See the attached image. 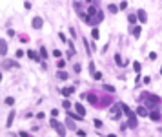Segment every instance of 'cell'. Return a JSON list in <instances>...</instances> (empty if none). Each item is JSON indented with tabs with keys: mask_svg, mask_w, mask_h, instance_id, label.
Masks as SVG:
<instances>
[{
	"mask_svg": "<svg viewBox=\"0 0 162 137\" xmlns=\"http://www.w3.org/2000/svg\"><path fill=\"white\" fill-rule=\"evenodd\" d=\"M138 101L142 102V106H146L149 112L151 110H158V104H160V97H157L155 93H142L138 97Z\"/></svg>",
	"mask_w": 162,
	"mask_h": 137,
	"instance_id": "1",
	"label": "cell"
},
{
	"mask_svg": "<svg viewBox=\"0 0 162 137\" xmlns=\"http://www.w3.org/2000/svg\"><path fill=\"white\" fill-rule=\"evenodd\" d=\"M109 117L113 121H120V117H122V106H120V102L113 104L111 110H109Z\"/></svg>",
	"mask_w": 162,
	"mask_h": 137,
	"instance_id": "2",
	"label": "cell"
},
{
	"mask_svg": "<svg viewBox=\"0 0 162 137\" xmlns=\"http://www.w3.org/2000/svg\"><path fill=\"white\" fill-rule=\"evenodd\" d=\"M49 124H51V128L56 130V133H58L60 137H66V126H64L62 123H58L56 117H51V123H49Z\"/></svg>",
	"mask_w": 162,
	"mask_h": 137,
	"instance_id": "3",
	"label": "cell"
},
{
	"mask_svg": "<svg viewBox=\"0 0 162 137\" xmlns=\"http://www.w3.org/2000/svg\"><path fill=\"white\" fill-rule=\"evenodd\" d=\"M126 117H128V128H137L138 126V121H137V113L131 110L129 113H126Z\"/></svg>",
	"mask_w": 162,
	"mask_h": 137,
	"instance_id": "4",
	"label": "cell"
},
{
	"mask_svg": "<svg viewBox=\"0 0 162 137\" xmlns=\"http://www.w3.org/2000/svg\"><path fill=\"white\" fill-rule=\"evenodd\" d=\"M137 20H138L140 24H146V22H148V13H146L144 9H138V11H137Z\"/></svg>",
	"mask_w": 162,
	"mask_h": 137,
	"instance_id": "5",
	"label": "cell"
},
{
	"mask_svg": "<svg viewBox=\"0 0 162 137\" xmlns=\"http://www.w3.org/2000/svg\"><path fill=\"white\" fill-rule=\"evenodd\" d=\"M148 117H149L153 123H158V121L162 119V115H160V112H158V110H151V112L148 113Z\"/></svg>",
	"mask_w": 162,
	"mask_h": 137,
	"instance_id": "6",
	"label": "cell"
},
{
	"mask_svg": "<svg viewBox=\"0 0 162 137\" xmlns=\"http://www.w3.org/2000/svg\"><path fill=\"white\" fill-rule=\"evenodd\" d=\"M135 113H137L138 117H148V113H149V112H148V108H146V106H142V104H140V106L135 110Z\"/></svg>",
	"mask_w": 162,
	"mask_h": 137,
	"instance_id": "7",
	"label": "cell"
},
{
	"mask_svg": "<svg viewBox=\"0 0 162 137\" xmlns=\"http://www.w3.org/2000/svg\"><path fill=\"white\" fill-rule=\"evenodd\" d=\"M31 26H33L35 29H40V28L44 26V20H42L40 16H35V18H33V22H31Z\"/></svg>",
	"mask_w": 162,
	"mask_h": 137,
	"instance_id": "8",
	"label": "cell"
},
{
	"mask_svg": "<svg viewBox=\"0 0 162 137\" xmlns=\"http://www.w3.org/2000/svg\"><path fill=\"white\" fill-rule=\"evenodd\" d=\"M100 22H102V13L98 11V13L91 18V24H89V26H97V24H100Z\"/></svg>",
	"mask_w": 162,
	"mask_h": 137,
	"instance_id": "9",
	"label": "cell"
},
{
	"mask_svg": "<svg viewBox=\"0 0 162 137\" xmlns=\"http://www.w3.org/2000/svg\"><path fill=\"white\" fill-rule=\"evenodd\" d=\"M6 53H7V42L4 40V38H0V55L4 57Z\"/></svg>",
	"mask_w": 162,
	"mask_h": 137,
	"instance_id": "10",
	"label": "cell"
},
{
	"mask_svg": "<svg viewBox=\"0 0 162 137\" xmlns=\"http://www.w3.org/2000/svg\"><path fill=\"white\" fill-rule=\"evenodd\" d=\"M60 93H62L64 97H69L71 93H75V86H68V88H62V91H60Z\"/></svg>",
	"mask_w": 162,
	"mask_h": 137,
	"instance_id": "11",
	"label": "cell"
},
{
	"mask_svg": "<svg viewBox=\"0 0 162 137\" xmlns=\"http://www.w3.org/2000/svg\"><path fill=\"white\" fill-rule=\"evenodd\" d=\"M131 33H133L135 38H138L140 35H142V28H140V26H133V28H131Z\"/></svg>",
	"mask_w": 162,
	"mask_h": 137,
	"instance_id": "12",
	"label": "cell"
},
{
	"mask_svg": "<svg viewBox=\"0 0 162 137\" xmlns=\"http://www.w3.org/2000/svg\"><path fill=\"white\" fill-rule=\"evenodd\" d=\"M73 108L77 110V113H78L80 117H84V115H86V110H84V106H82V104H80V102H78V104H75Z\"/></svg>",
	"mask_w": 162,
	"mask_h": 137,
	"instance_id": "13",
	"label": "cell"
},
{
	"mask_svg": "<svg viewBox=\"0 0 162 137\" xmlns=\"http://www.w3.org/2000/svg\"><path fill=\"white\" fill-rule=\"evenodd\" d=\"M56 79H58V81H68V79H69V75H68L66 71L60 70V71H56Z\"/></svg>",
	"mask_w": 162,
	"mask_h": 137,
	"instance_id": "14",
	"label": "cell"
},
{
	"mask_svg": "<svg viewBox=\"0 0 162 137\" xmlns=\"http://www.w3.org/2000/svg\"><path fill=\"white\" fill-rule=\"evenodd\" d=\"M15 115H16V112H15V110H11V112H9V115H7V123H6V124H7V128L13 124V121H15Z\"/></svg>",
	"mask_w": 162,
	"mask_h": 137,
	"instance_id": "15",
	"label": "cell"
},
{
	"mask_svg": "<svg viewBox=\"0 0 162 137\" xmlns=\"http://www.w3.org/2000/svg\"><path fill=\"white\" fill-rule=\"evenodd\" d=\"M97 13H98V9H97V6H89V7H88V15H89L91 18H93V16H95Z\"/></svg>",
	"mask_w": 162,
	"mask_h": 137,
	"instance_id": "16",
	"label": "cell"
},
{
	"mask_svg": "<svg viewBox=\"0 0 162 137\" xmlns=\"http://www.w3.org/2000/svg\"><path fill=\"white\" fill-rule=\"evenodd\" d=\"M115 62H117V66H118V68H124V61H122V57H120L118 53L115 55Z\"/></svg>",
	"mask_w": 162,
	"mask_h": 137,
	"instance_id": "17",
	"label": "cell"
},
{
	"mask_svg": "<svg viewBox=\"0 0 162 137\" xmlns=\"http://www.w3.org/2000/svg\"><path fill=\"white\" fill-rule=\"evenodd\" d=\"M140 70H142V64H140L138 61H135V62H133V71L138 75V73H140Z\"/></svg>",
	"mask_w": 162,
	"mask_h": 137,
	"instance_id": "18",
	"label": "cell"
},
{
	"mask_svg": "<svg viewBox=\"0 0 162 137\" xmlns=\"http://www.w3.org/2000/svg\"><path fill=\"white\" fill-rule=\"evenodd\" d=\"M108 11H109L111 15H117V13H118V6H115V4H109V6H108Z\"/></svg>",
	"mask_w": 162,
	"mask_h": 137,
	"instance_id": "19",
	"label": "cell"
},
{
	"mask_svg": "<svg viewBox=\"0 0 162 137\" xmlns=\"http://www.w3.org/2000/svg\"><path fill=\"white\" fill-rule=\"evenodd\" d=\"M88 101H89L91 104H97V102H98V97H97L95 93H89V95H88Z\"/></svg>",
	"mask_w": 162,
	"mask_h": 137,
	"instance_id": "20",
	"label": "cell"
},
{
	"mask_svg": "<svg viewBox=\"0 0 162 137\" xmlns=\"http://www.w3.org/2000/svg\"><path fill=\"white\" fill-rule=\"evenodd\" d=\"M68 115H69V117H71V119H75V121H82V119H84V117H80V115H78V113H73V112H71V110H69V112H68Z\"/></svg>",
	"mask_w": 162,
	"mask_h": 137,
	"instance_id": "21",
	"label": "cell"
},
{
	"mask_svg": "<svg viewBox=\"0 0 162 137\" xmlns=\"http://www.w3.org/2000/svg\"><path fill=\"white\" fill-rule=\"evenodd\" d=\"M128 22L131 24V26H135L138 20H137V15H128Z\"/></svg>",
	"mask_w": 162,
	"mask_h": 137,
	"instance_id": "22",
	"label": "cell"
},
{
	"mask_svg": "<svg viewBox=\"0 0 162 137\" xmlns=\"http://www.w3.org/2000/svg\"><path fill=\"white\" fill-rule=\"evenodd\" d=\"M91 37L95 38V40H98V37H100V31H98V28H93V31H91Z\"/></svg>",
	"mask_w": 162,
	"mask_h": 137,
	"instance_id": "23",
	"label": "cell"
},
{
	"mask_svg": "<svg viewBox=\"0 0 162 137\" xmlns=\"http://www.w3.org/2000/svg\"><path fill=\"white\" fill-rule=\"evenodd\" d=\"M62 108H66V112H69V110H71V108H73V104H71V102H69V101H68V99H66V101H64V102H62Z\"/></svg>",
	"mask_w": 162,
	"mask_h": 137,
	"instance_id": "24",
	"label": "cell"
},
{
	"mask_svg": "<svg viewBox=\"0 0 162 137\" xmlns=\"http://www.w3.org/2000/svg\"><path fill=\"white\" fill-rule=\"evenodd\" d=\"M104 90L106 91H109V93H115L117 90H115V86H111V84H104Z\"/></svg>",
	"mask_w": 162,
	"mask_h": 137,
	"instance_id": "25",
	"label": "cell"
},
{
	"mask_svg": "<svg viewBox=\"0 0 162 137\" xmlns=\"http://www.w3.org/2000/svg\"><path fill=\"white\" fill-rule=\"evenodd\" d=\"M27 55H29V57L33 58V61H36V62H38V55H36V53H35L33 49H29V51H27Z\"/></svg>",
	"mask_w": 162,
	"mask_h": 137,
	"instance_id": "26",
	"label": "cell"
},
{
	"mask_svg": "<svg viewBox=\"0 0 162 137\" xmlns=\"http://www.w3.org/2000/svg\"><path fill=\"white\" fill-rule=\"evenodd\" d=\"M126 7H128V2L124 0V2H120V6H118V11H126Z\"/></svg>",
	"mask_w": 162,
	"mask_h": 137,
	"instance_id": "27",
	"label": "cell"
},
{
	"mask_svg": "<svg viewBox=\"0 0 162 137\" xmlns=\"http://www.w3.org/2000/svg\"><path fill=\"white\" fill-rule=\"evenodd\" d=\"M6 104L7 106H13L15 104V99H13V97H6Z\"/></svg>",
	"mask_w": 162,
	"mask_h": 137,
	"instance_id": "28",
	"label": "cell"
},
{
	"mask_svg": "<svg viewBox=\"0 0 162 137\" xmlns=\"http://www.w3.org/2000/svg\"><path fill=\"white\" fill-rule=\"evenodd\" d=\"M93 124H95V128H102V124H104V123L100 121V119H95V121H93Z\"/></svg>",
	"mask_w": 162,
	"mask_h": 137,
	"instance_id": "29",
	"label": "cell"
},
{
	"mask_svg": "<svg viewBox=\"0 0 162 137\" xmlns=\"http://www.w3.org/2000/svg\"><path fill=\"white\" fill-rule=\"evenodd\" d=\"M93 79H95V81H100V79H102V73H100V71H95V73H93Z\"/></svg>",
	"mask_w": 162,
	"mask_h": 137,
	"instance_id": "30",
	"label": "cell"
},
{
	"mask_svg": "<svg viewBox=\"0 0 162 137\" xmlns=\"http://www.w3.org/2000/svg\"><path fill=\"white\" fill-rule=\"evenodd\" d=\"M40 57H42V58H47V51H46V48H40Z\"/></svg>",
	"mask_w": 162,
	"mask_h": 137,
	"instance_id": "31",
	"label": "cell"
},
{
	"mask_svg": "<svg viewBox=\"0 0 162 137\" xmlns=\"http://www.w3.org/2000/svg\"><path fill=\"white\" fill-rule=\"evenodd\" d=\"M77 135L78 137H86L88 133H86V130H77Z\"/></svg>",
	"mask_w": 162,
	"mask_h": 137,
	"instance_id": "32",
	"label": "cell"
},
{
	"mask_svg": "<svg viewBox=\"0 0 162 137\" xmlns=\"http://www.w3.org/2000/svg\"><path fill=\"white\" fill-rule=\"evenodd\" d=\"M56 66H58L60 70H64V68H66V61H58V64H56Z\"/></svg>",
	"mask_w": 162,
	"mask_h": 137,
	"instance_id": "33",
	"label": "cell"
},
{
	"mask_svg": "<svg viewBox=\"0 0 162 137\" xmlns=\"http://www.w3.org/2000/svg\"><path fill=\"white\" fill-rule=\"evenodd\" d=\"M58 38H60L62 42H68V38H66V35H64V33H58Z\"/></svg>",
	"mask_w": 162,
	"mask_h": 137,
	"instance_id": "34",
	"label": "cell"
},
{
	"mask_svg": "<svg viewBox=\"0 0 162 137\" xmlns=\"http://www.w3.org/2000/svg\"><path fill=\"white\" fill-rule=\"evenodd\" d=\"M18 137H29V133H27V132H24V130H22V132H18Z\"/></svg>",
	"mask_w": 162,
	"mask_h": 137,
	"instance_id": "35",
	"label": "cell"
},
{
	"mask_svg": "<svg viewBox=\"0 0 162 137\" xmlns=\"http://www.w3.org/2000/svg\"><path fill=\"white\" fill-rule=\"evenodd\" d=\"M89 71H91V75L95 73V62H89Z\"/></svg>",
	"mask_w": 162,
	"mask_h": 137,
	"instance_id": "36",
	"label": "cell"
},
{
	"mask_svg": "<svg viewBox=\"0 0 162 137\" xmlns=\"http://www.w3.org/2000/svg\"><path fill=\"white\" fill-rule=\"evenodd\" d=\"M142 82H144V84H149V82H151V77H144Z\"/></svg>",
	"mask_w": 162,
	"mask_h": 137,
	"instance_id": "37",
	"label": "cell"
},
{
	"mask_svg": "<svg viewBox=\"0 0 162 137\" xmlns=\"http://www.w3.org/2000/svg\"><path fill=\"white\" fill-rule=\"evenodd\" d=\"M20 57H24V51H22V49H18V51H16V58H20Z\"/></svg>",
	"mask_w": 162,
	"mask_h": 137,
	"instance_id": "38",
	"label": "cell"
},
{
	"mask_svg": "<svg viewBox=\"0 0 162 137\" xmlns=\"http://www.w3.org/2000/svg\"><path fill=\"white\" fill-rule=\"evenodd\" d=\"M60 55H62V53H60L58 49H53V57H60Z\"/></svg>",
	"mask_w": 162,
	"mask_h": 137,
	"instance_id": "39",
	"label": "cell"
},
{
	"mask_svg": "<svg viewBox=\"0 0 162 137\" xmlns=\"http://www.w3.org/2000/svg\"><path fill=\"white\" fill-rule=\"evenodd\" d=\"M77 73H80V70H82V68H80V64H75V68H73Z\"/></svg>",
	"mask_w": 162,
	"mask_h": 137,
	"instance_id": "40",
	"label": "cell"
},
{
	"mask_svg": "<svg viewBox=\"0 0 162 137\" xmlns=\"http://www.w3.org/2000/svg\"><path fill=\"white\" fill-rule=\"evenodd\" d=\"M126 128H128V124H126V123H122V124H120V130H122V132H126Z\"/></svg>",
	"mask_w": 162,
	"mask_h": 137,
	"instance_id": "41",
	"label": "cell"
},
{
	"mask_svg": "<svg viewBox=\"0 0 162 137\" xmlns=\"http://www.w3.org/2000/svg\"><path fill=\"white\" fill-rule=\"evenodd\" d=\"M149 58H151V61H155V58H157V53L153 51V53H149Z\"/></svg>",
	"mask_w": 162,
	"mask_h": 137,
	"instance_id": "42",
	"label": "cell"
},
{
	"mask_svg": "<svg viewBox=\"0 0 162 137\" xmlns=\"http://www.w3.org/2000/svg\"><path fill=\"white\" fill-rule=\"evenodd\" d=\"M58 115V110H51V117H56Z\"/></svg>",
	"mask_w": 162,
	"mask_h": 137,
	"instance_id": "43",
	"label": "cell"
},
{
	"mask_svg": "<svg viewBox=\"0 0 162 137\" xmlns=\"http://www.w3.org/2000/svg\"><path fill=\"white\" fill-rule=\"evenodd\" d=\"M66 123H68V126H69V128H75V123H73V121H66Z\"/></svg>",
	"mask_w": 162,
	"mask_h": 137,
	"instance_id": "44",
	"label": "cell"
},
{
	"mask_svg": "<svg viewBox=\"0 0 162 137\" xmlns=\"http://www.w3.org/2000/svg\"><path fill=\"white\" fill-rule=\"evenodd\" d=\"M108 137H117V135H115V133H111V135H108Z\"/></svg>",
	"mask_w": 162,
	"mask_h": 137,
	"instance_id": "45",
	"label": "cell"
},
{
	"mask_svg": "<svg viewBox=\"0 0 162 137\" xmlns=\"http://www.w3.org/2000/svg\"><path fill=\"white\" fill-rule=\"evenodd\" d=\"M0 82H2V75H0Z\"/></svg>",
	"mask_w": 162,
	"mask_h": 137,
	"instance_id": "46",
	"label": "cell"
},
{
	"mask_svg": "<svg viewBox=\"0 0 162 137\" xmlns=\"http://www.w3.org/2000/svg\"><path fill=\"white\" fill-rule=\"evenodd\" d=\"M160 75H162V68H160Z\"/></svg>",
	"mask_w": 162,
	"mask_h": 137,
	"instance_id": "47",
	"label": "cell"
},
{
	"mask_svg": "<svg viewBox=\"0 0 162 137\" xmlns=\"http://www.w3.org/2000/svg\"><path fill=\"white\" fill-rule=\"evenodd\" d=\"M86 2H91V0H86Z\"/></svg>",
	"mask_w": 162,
	"mask_h": 137,
	"instance_id": "48",
	"label": "cell"
},
{
	"mask_svg": "<svg viewBox=\"0 0 162 137\" xmlns=\"http://www.w3.org/2000/svg\"><path fill=\"white\" fill-rule=\"evenodd\" d=\"M29 137H31V135H29Z\"/></svg>",
	"mask_w": 162,
	"mask_h": 137,
	"instance_id": "49",
	"label": "cell"
}]
</instances>
